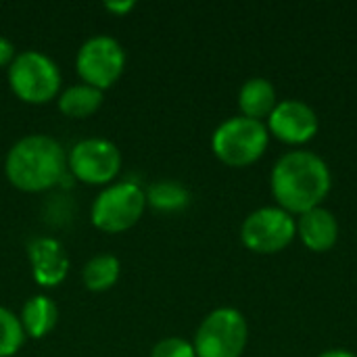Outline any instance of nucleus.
<instances>
[{
	"mask_svg": "<svg viewBox=\"0 0 357 357\" xmlns=\"http://www.w3.org/2000/svg\"><path fill=\"white\" fill-rule=\"evenodd\" d=\"M297 234L301 236L303 245L312 251H328L335 247L339 238V220L337 215L326 207H314L299 215Z\"/></svg>",
	"mask_w": 357,
	"mask_h": 357,
	"instance_id": "12",
	"label": "nucleus"
},
{
	"mask_svg": "<svg viewBox=\"0 0 357 357\" xmlns=\"http://www.w3.org/2000/svg\"><path fill=\"white\" fill-rule=\"evenodd\" d=\"M25 333L19 322V316L6 307H0V357L17 356L23 347Z\"/></svg>",
	"mask_w": 357,
	"mask_h": 357,
	"instance_id": "18",
	"label": "nucleus"
},
{
	"mask_svg": "<svg viewBox=\"0 0 357 357\" xmlns=\"http://www.w3.org/2000/svg\"><path fill=\"white\" fill-rule=\"evenodd\" d=\"M270 142V130L264 121L245 115L222 121L213 136L211 149L215 157L230 167H245L257 161Z\"/></svg>",
	"mask_w": 357,
	"mask_h": 357,
	"instance_id": "3",
	"label": "nucleus"
},
{
	"mask_svg": "<svg viewBox=\"0 0 357 357\" xmlns=\"http://www.w3.org/2000/svg\"><path fill=\"white\" fill-rule=\"evenodd\" d=\"M249 341L245 316L234 307H218L205 316L195 335L197 357H241Z\"/></svg>",
	"mask_w": 357,
	"mask_h": 357,
	"instance_id": "6",
	"label": "nucleus"
},
{
	"mask_svg": "<svg viewBox=\"0 0 357 357\" xmlns=\"http://www.w3.org/2000/svg\"><path fill=\"white\" fill-rule=\"evenodd\" d=\"M134 6H136V2H134V0H123V2H105V8H107V10H111V13H115V15H126V13H130Z\"/></svg>",
	"mask_w": 357,
	"mask_h": 357,
	"instance_id": "21",
	"label": "nucleus"
},
{
	"mask_svg": "<svg viewBox=\"0 0 357 357\" xmlns=\"http://www.w3.org/2000/svg\"><path fill=\"white\" fill-rule=\"evenodd\" d=\"M119 272H121V264L115 255L109 253L94 255L82 272L84 287L92 293H105L117 282Z\"/></svg>",
	"mask_w": 357,
	"mask_h": 357,
	"instance_id": "16",
	"label": "nucleus"
},
{
	"mask_svg": "<svg viewBox=\"0 0 357 357\" xmlns=\"http://www.w3.org/2000/svg\"><path fill=\"white\" fill-rule=\"evenodd\" d=\"M4 174L21 192H44L67 176V153L52 136L29 134L6 153Z\"/></svg>",
	"mask_w": 357,
	"mask_h": 357,
	"instance_id": "2",
	"label": "nucleus"
},
{
	"mask_svg": "<svg viewBox=\"0 0 357 357\" xmlns=\"http://www.w3.org/2000/svg\"><path fill=\"white\" fill-rule=\"evenodd\" d=\"M123 69L126 50L111 36H92L77 50L75 71L82 77V84H88L100 92L117 84Z\"/></svg>",
	"mask_w": 357,
	"mask_h": 357,
	"instance_id": "7",
	"label": "nucleus"
},
{
	"mask_svg": "<svg viewBox=\"0 0 357 357\" xmlns=\"http://www.w3.org/2000/svg\"><path fill=\"white\" fill-rule=\"evenodd\" d=\"M100 105H102V92L88 84L69 86L59 96V111L71 119H86L94 115L100 109Z\"/></svg>",
	"mask_w": 357,
	"mask_h": 357,
	"instance_id": "15",
	"label": "nucleus"
},
{
	"mask_svg": "<svg viewBox=\"0 0 357 357\" xmlns=\"http://www.w3.org/2000/svg\"><path fill=\"white\" fill-rule=\"evenodd\" d=\"M59 320V310L54 301L46 295H33L29 297L19 314V322L23 326L25 337L31 339H44Z\"/></svg>",
	"mask_w": 357,
	"mask_h": 357,
	"instance_id": "14",
	"label": "nucleus"
},
{
	"mask_svg": "<svg viewBox=\"0 0 357 357\" xmlns=\"http://www.w3.org/2000/svg\"><path fill=\"white\" fill-rule=\"evenodd\" d=\"M318 128L320 121L314 107H310L305 100L299 98L278 100V105L268 117V130L276 134V138L291 144H301L312 140Z\"/></svg>",
	"mask_w": 357,
	"mask_h": 357,
	"instance_id": "10",
	"label": "nucleus"
},
{
	"mask_svg": "<svg viewBox=\"0 0 357 357\" xmlns=\"http://www.w3.org/2000/svg\"><path fill=\"white\" fill-rule=\"evenodd\" d=\"M8 86L13 94L27 105H46L61 90V71L56 63L40 50L17 52L8 65Z\"/></svg>",
	"mask_w": 357,
	"mask_h": 357,
	"instance_id": "4",
	"label": "nucleus"
},
{
	"mask_svg": "<svg viewBox=\"0 0 357 357\" xmlns=\"http://www.w3.org/2000/svg\"><path fill=\"white\" fill-rule=\"evenodd\" d=\"M17 52H15V46L10 40H6L4 36H0V69L2 67H8L13 61H15Z\"/></svg>",
	"mask_w": 357,
	"mask_h": 357,
	"instance_id": "20",
	"label": "nucleus"
},
{
	"mask_svg": "<svg viewBox=\"0 0 357 357\" xmlns=\"http://www.w3.org/2000/svg\"><path fill=\"white\" fill-rule=\"evenodd\" d=\"M146 209V190L134 182L109 184L90 207L94 228L107 234H119L134 228Z\"/></svg>",
	"mask_w": 357,
	"mask_h": 357,
	"instance_id": "5",
	"label": "nucleus"
},
{
	"mask_svg": "<svg viewBox=\"0 0 357 357\" xmlns=\"http://www.w3.org/2000/svg\"><path fill=\"white\" fill-rule=\"evenodd\" d=\"M276 105V88L268 77H249L238 90V107L245 117L261 121V117H270Z\"/></svg>",
	"mask_w": 357,
	"mask_h": 357,
	"instance_id": "13",
	"label": "nucleus"
},
{
	"mask_svg": "<svg viewBox=\"0 0 357 357\" xmlns=\"http://www.w3.org/2000/svg\"><path fill=\"white\" fill-rule=\"evenodd\" d=\"M33 280L44 289L59 287L69 274V257L63 245L50 236L33 238L27 247Z\"/></svg>",
	"mask_w": 357,
	"mask_h": 357,
	"instance_id": "11",
	"label": "nucleus"
},
{
	"mask_svg": "<svg viewBox=\"0 0 357 357\" xmlns=\"http://www.w3.org/2000/svg\"><path fill=\"white\" fill-rule=\"evenodd\" d=\"M295 234V218L276 205L251 211L241 226V238L245 247L255 253H278L293 243Z\"/></svg>",
	"mask_w": 357,
	"mask_h": 357,
	"instance_id": "9",
	"label": "nucleus"
},
{
	"mask_svg": "<svg viewBox=\"0 0 357 357\" xmlns=\"http://www.w3.org/2000/svg\"><path fill=\"white\" fill-rule=\"evenodd\" d=\"M151 357H197V354L192 343L180 337H167L153 347Z\"/></svg>",
	"mask_w": 357,
	"mask_h": 357,
	"instance_id": "19",
	"label": "nucleus"
},
{
	"mask_svg": "<svg viewBox=\"0 0 357 357\" xmlns=\"http://www.w3.org/2000/svg\"><path fill=\"white\" fill-rule=\"evenodd\" d=\"M318 357H356L351 351H347V349H331V351H324L322 356Z\"/></svg>",
	"mask_w": 357,
	"mask_h": 357,
	"instance_id": "22",
	"label": "nucleus"
},
{
	"mask_svg": "<svg viewBox=\"0 0 357 357\" xmlns=\"http://www.w3.org/2000/svg\"><path fill=\"white\" fill-rule=\"evenodd\" d=\"M272 195L278 207L293 213H305L320 207L333 186L328 163L312 151L284 153L272 167Z\"/></svg>",
	"mask_w": 357,
	"mask_h": 357,
	"instance_id": "1",
	"label": "nucleus"
},
{
	"mask_svg": "<svg viewBox=\"0 0 357 357\" xmlns=\"http://www.w3.org/2000/svg\"><path fill=\"white\" fill-rule=\"evenodd\" d=\"M190 203V192L184 184L174 180H161L155 182L146 190V205H151L157 211L163 213H176L186 209Z\"/></svg>",
	"mask_w": 357,
	"mask_h": 357,
	"instance_id": "17",
	"label": "nucleus"
},
{
	"mask_svg": "<svg viewBox=\"0 0 357 357\" xmlns=\"http://www.w3.org/2000/svg\"><path fill=\"white\" fill-rule=\"evenodd\" d=\"M69 174L90 186L111 184L121 169V153L117 144L105 138H86L73 144L67 155Z\"/></svg>",
	"mask_w": 357,
	"mask_h": 357,
	"instance_id": "8",
	"label": "nucleus"
}]
</instances>
